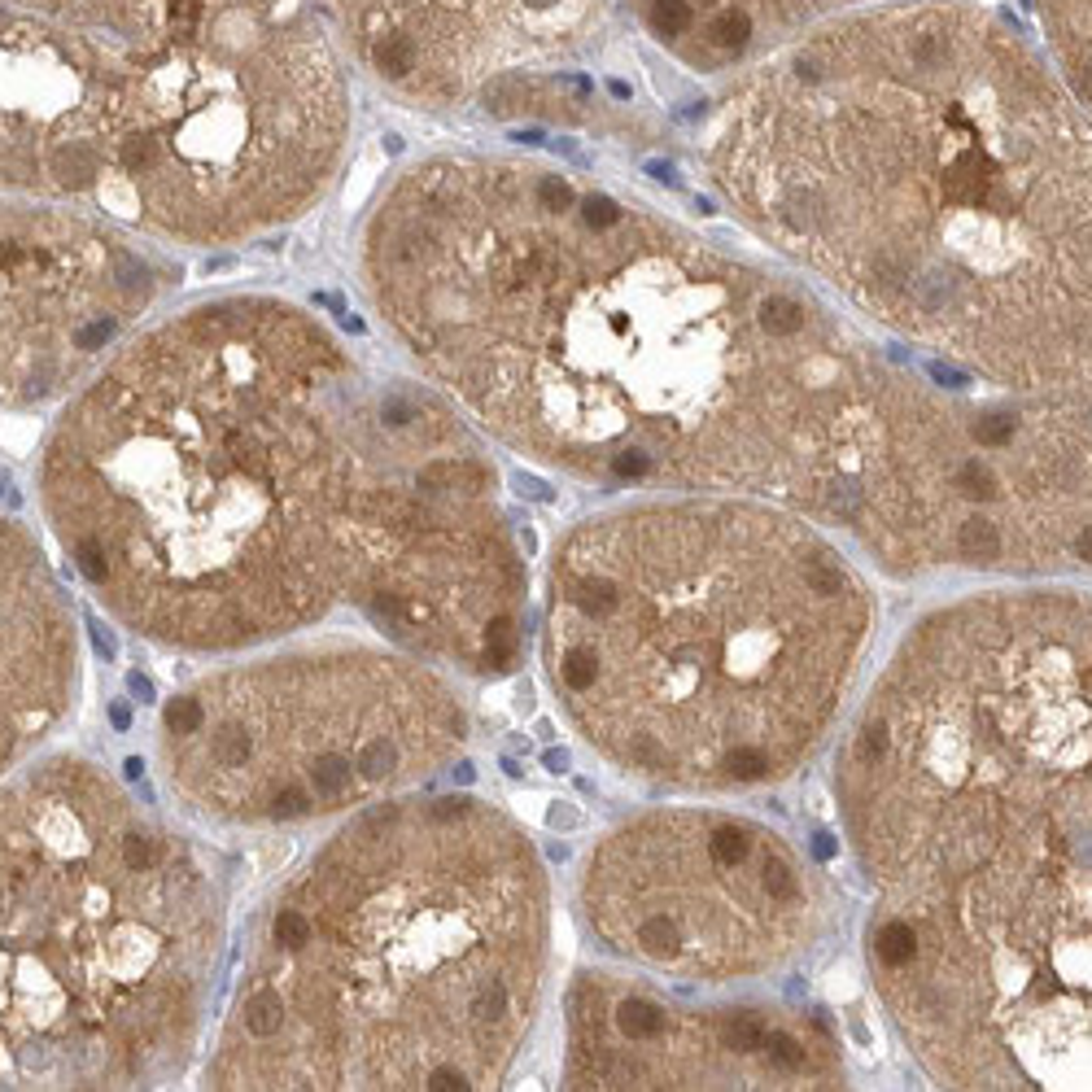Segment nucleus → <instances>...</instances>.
<instances>
[{
	"mask_svg": "<svg viewBox=\"0 0 1092 1092\" xmlns=\"http://www.w3.org/2000/svg\"><path fill=\"white\" fill-rule=\"evenodd\" d=\"M298 0H0V123L92 132L114 197L184 167Z\"/></svg>",
	"mask_w": 1092,
	"mask_h": 1092,
	"instance_id": "obj_10",
	"label": "nucleus"
},
{
	"mask_svg": "<svg viewBox=\"0 0 1092 1092\" xmlns=\"http://www.w3.org/2000/svg\"><path fill=\"white\" fill-rule=\"evenodd\" d=\"M464 743V699L433 664L328 638L184 687L162 708L158 765L202 821L298 826L406 795Z\"/></svg>",
	"mask_w": 1092,
	"mask_h": 1092,
	"instance_id": "obj_9",
	"label": "nucleus"
},
{
	"mask_svg": "<svg viewBox=\"0 0 1092 1092\" xmlns=\"http://www.w3.org/2000/svg\"><path fill=\"white\" fill-rule=\"evenodd\" d=\"M551 887L498 804L359 809L263 909L206 1083L223 1092L498 1088L537 1022Z\"/></svg>",
	"mask_w": 1092,
	"mask_h": 1092,
	"instance_id": "obj_5",
	"label": "nucleus"
},
{
	"mask_svg": "<svg viewBox=\"0 0 1092 1092\" xmlns=\"http://www.w3.org/2000/svg\"><path fill=\"white\" fill-rule=\"evenodd\" d=\"M223 891L179 830L71 752L0 778V1088L179 1079L223 957Z\"/></svg>",
	"mask_w": 1092,
	"mask_h": 1092,
	"instance_id": "obj_7",
	"label": "nucleus"
},
{
	"mask_svg": "<svg viewBox=\"0 0 1092 1092\" xmlns=\"http://www.w3.org/2000/svg\"><path fill=\"white\" fill-rule=\"evenodd\" d=\"M874 629L861 573L752 498L634 502L577 525L546 577V673L629 778L743 791L830 734Z\"/></svg>",
	"mask_w": 1092,
	"mask_h": 1092,
	"instance_id": "obj_6",
	"label": "nucleus"
},
{
	"mask_svg": "<svg viewBox=\"0 0 1092 1092\" xmlns=\"http://www.w3.org/2000/svg\"><path fill=\"white\" fill-rule=\"evenodd\" d=\"M167 272L106 219L0 197V406L75 398L158 302Z\"/></svg>",
	"mask_w": 1092,
	"mask_h": 1092,
	"instance_id": "obj_12",
	"label": "nucleus"
},
{
	"mask_svg": "<svg viewBox=\"0 0 1092 1092\" xmlns=\"http://www.w3.org/2000/svg\"><path fill=\"white\" fill-rule=\"evenodd\" d=\"M433 389L298 306L219 298L132 337L57 415L40 507L97 603L176 652H249L359 608L402 652L507 673L525 560Z\"/></svg>",
	"mask_w": 1092,
	"mask_h": 1092,
	"instance_id": "obj_1",
	"label": "nucleus"
},
{
	"mask_svg": "<svg viewBox=\"0 0 1092 1092\" xmlns=\"http://www.w3.org/2000/svg\"><path fill=\"white\" fill-rule=\"evenodd\" d=\"M389 333L494 437L586 481L818 511L874 363L800 289L564 171L429 158L363 232Z\"/></svg>",
	"mask_w": 1092,
	"mask_h": 1092,
	"instance_id": "obj_2",
	"label": "nucleus"
},
{
	"mask_svg": "<svg viewBox=\"0 0 1092 1092\" xmlns=\"http://www.w3.org/2000/svg\"><path fill=\"white\" fill-rule=\"evenodd\" d=\"M652 27L669 40L691 36L695 31V14H691L687 0H652Z\"/></svg>",
	"mask_w": 1092,
	"mask_h": 1092,
	"instance_id": "obj_17",
	"label": "nucleus"
},
{
	"mask_svg": "<svg viewBox=\"0 0 1092 1092\" xmlns=\"http://www.w3.org/2000/svg\"><path fill=\"white\" fill-rule=\"evenodd\" d=\"M1088 760L1092 621L1071 591L917 621L839 748L879 891L874 983L944 1088H1088Z\"/></svg>",
	"mask_w": 1092,
	"mask_h": 1092,
	"instance_id": "obj_3",
	"label": "nucleus"
},
{
	"mask_svg": "<svg viewBox=\"0 0 1092 1092\" xmlns=\"http://www.w3.org/2000/svg\"><path fill=\"white\" fill-rule=\"evenodd\" d=\"M1044 18L1053 22V40L1062 48L1071 83L1088 106V0H1044Z\"/></svg>",
	"mask_w": 1092,
	"mask_h": 1092,
	"instance_id": "obj_16",
	"label": "nucleus"
},
{
	"mask_svg": "<svg viewBox=\"0 0 1092 1092\" xmlns=\"http://www.w3.org/2000/svg\"><path fill=\"white\" fill-rule=\"evenodd\" d=\"M940 394L874 363L821 516L887 573H1057L1088 564V389Z\"/></svg>",
	"mask_w": 1092,
	"mask_h": 1092,
	"instance_id": "obj_8",
	"label": "nucleus"
},
{
	"mask_svg": "<svg viewBox=\"0 0 1092 1092\" xmlns=\"http://www.w3.org/2000/svg\"><path fill=\"white\" fill-rule=\"evenodd\" d=\"M582 909L612 957L730 983L809 952L835 917V887L765 821L660 809L617 826L591 852Z\"/></svg>",
	"mask_w": 1092,
	"mask_h": 1092,
	"instance_id": "obj_11",
	"label": "nucleus"
},
{
	"mask_svg": "<svg viewBox=\"0 0 1092 1092\" xmlns=\"http://www.w3.org/2000/svg\"><path fill=\"white\" fill-rule=\"evenodd\" d=\"M568 1088H835L830 1027L783 1005H695L652 979L586 970L568 992Z\"/></svg>",
	"mask_w": 1092,
	"mask_h": 1092,
	"instance_id": "obj_13",
	"label": "nucleus"
},
{
	"mask_svg": "<svg viewBox=\"0 0 1092 1092\" xmlns=\"http://www.w3.org/2000/svg\"><path fill=\"white\" fill-rule=\"evenodd\" d=\"M586 0H333L354 53L415 106H455L560 48Z\"/></svg>",
	"mask_w": 1092,
	"mask_h": 1092,
	"instance_id": "obj_14",
	"label": "nucleus"
},
{
	"mask_svg": "<svg viewBox=\"0 0 1092 1092\" xmlns=\"http://www.w3.org/2000/svg\"><path fill=\"white\" fill-rule=\"evenodd\" d=\"M80 687V629L57 573L22 525L0 516V778L62 725Z\"/></svg>",
	"mask_w": 1092,
	"mask_h": 1092,
	"instance_id": "obj_15",
	"label": "nucleus"
},
{
	"mask_svg": "<svg viewBox=\"0 0 1092 1092\" xmlns=\"http://www.w3.org/2000/svg\"><path fill=\"white\" fill-rule=\"evenodd\" d=\"M743 219L883 324L1005 389H1088V136L961 5L856 18L730 97Z\"/></svg>",
	"mask_w": 1092,
	"mask_h": 1092,
	"instance_id": "obj_4",
	"label": "nucleus"
}]
</instances>
